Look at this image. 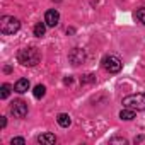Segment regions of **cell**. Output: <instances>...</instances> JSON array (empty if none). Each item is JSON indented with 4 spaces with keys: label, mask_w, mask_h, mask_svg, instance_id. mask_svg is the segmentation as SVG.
Wrapping results in <instances>:
<instances>
[{
    "label": "cell",
    "mask_w": 145,
    "mask_h": 145,
    "mask_svg": "<svg viewBox=\"0 0 145 145\" xmlns=\"http://www.w3.org/2000/svg\"><path fill=\"white\" fill-rule=\"evenodd\" d=\"M39 60H41V53H39V50L34 48V46L24 48V50H21V51L17 53V61H19L21 65H24V67H34V65L39 63Z\"/></svg>",
    "instance_id": "obj_1"
},
{
    "label": "cell",
    "mask_w": 145,
    "mask_h": 145,
    "mask_svg": "<svg viewBox=\"0 0 145 145\" xmlns=\"http://www.w3.org/2000/svg\"><path fill=\"white\" fill-rule=\"evenodd\" d=\"M123 108L143 111L145 109V94H130V96L123 97Z\"/></svg>",
    "instance_id": "obj_2"
},
{
    "label": "cell",
    "mask_w": 145,
    "mask_h": 145,
    "mask_svg": "<svg viewBox=\"0 0 145 145\" xmlns=\"http://www.w3.org/2000/svg\"><path fill=\"white\" fill-rule=\"evenodd\" d=\"M19 29H21L19 19H16L12 16H4L0 19V31H2V34H14Z\"/></svg>",
    "instance_id": "obj_3"
},
{
    "label": "cell",
    "mask_w": 145,
    "mask_h": 145,
    "mask_svg": "<svg viewBox=\"0 0 145 145\" xmlns=\"http://www.w3.org/2000/svg\"><path fill=\"white\" fill-rule=\"evenodd\" d=\"M103 67L109 72V74H118L121 70V60L118 56H114V55H108L103 60Z\"/></svg>",
    "instance_id": "obj_4"
},
{
    "label": "cell",
    "mask_w": 145,
    "mask_h": 145,
    "mask_svg": "<svg viewBox=\"0 0 145 145\" xmlns=\"http://www.w3.org/2000/svg\"><path fill=\"white\" fill-rule=\"evenodd\" d=\"M10 111H12V114H14L16 118H24V116L27 114V104H26L24 101L17 99V101H14V103H12Z\"/></svg>",
    "instance_id": "obj_5"
},
{
    "label": "cell",
    "mask_w": 145,
    "mask_h": 145,
    "mask_svg": "<svg viewBox=\"0 0 145 145\" xmlns=\"http://www.w3.org/2000/svg\"><path fill=\"white\" fill-rule=\"evenodd\" d=\"M68 60L72 61V65H80L84 60H86V53H84V50H80V48H74L70 51V55H68Z\"/></svg>",
    "instance_id": "obj_6"
},
{
    "label": "cell",
    "mask_w": 145,
    "mask_h": 145,
    "mask_svg": "<svg viewBox=\"0 0 145 145\" xmlns=\"http://www.w3.org/2000/svg\"><path fill=\"white\" fill-rule=\"evenodd\" d=\"M58 21H60V14H58L56 9H50V10H46V14H44V22H46V26L55 27V26L58 24Z\"/></svg>",
    "instance_id": "obj_7"
},
{
    "label": "cell",
    "mask_w": 145,
    "mask_h": 145,
    "mask_svg": "<svg viewBox=\"0 0 145 145\" xmlns=\"http://www.w3.org/2000/svg\"><path fill=\"white\" fill-rule=\"evenodd\" d=\"M29 80L27 79H19L16 84H14V91L16 92H19V94H24V92H27L29 91Z\"/></svg>",
    "instance_id": "obj_8"
},
{
    "label": "cell",
    "mask_w": 145,
    "mask_h": 145,
    "mask_svg": "<svg viewBox=\"0 0 145 145\" xmlns=\"http://www.w3.org/2000/svg\"><path fill=\"white\" fill-rule=\"evenodd\" d=\"M38 142L43 143V145H53V143L56 142V137H55L53 133H43V135L38 137Z\"/></svg>",
    "instance_id": "obj_9"
},
{
    "label": "cell",
    "mask_w": 145,
    "mask_h": 145,
    "mask_svg": "<svg viewBox=\"0 0 145 145\" xmlns=\"http://www.w3.org/2000/svg\"><path fill=\"white\" fill-rule=\"evenodd\" d=\"M56 121H58V125H60V126H63V128H68V126H70V123H72L70 116H68V114H65V113H60V114H58V118H56Z\"/></svg>",
    "instance_id": "obj_10"
},
{
    "label": "cell",
    "mask_w": 145,
    "mask_h": 145,
    "mask_svg": "<svg viewBox=\"0 0 145 145\" xmlns=\"http://www.w3.org/2000/svg\"><path fill=\"white\" fill-rule=\"evenodd\" d=\"M120 118L125 120V121H130L135 118V109H130V108H125L121 113H120Z\"/></svg>",
    "instance_id": "obj_11"
},
{
    "label": "cell",
    "mask_w": 145,
    "mask_h": 145,
    "mask_svg": "<svg viewBox=\"0 0 145 145\" xmlns=\"http://www.w3.org/2000/svg\"><path fill=\"white\" fill-rule=\"evenodd\" d=\"M44 33H46V22H38L34 26V36L41 38V36H44Z\"/></svg>",
    "instance_id": "obj_12"
},
{
    "label": "cell",
    "mask_w": 145,
    "mask_h": 145,
    "mask_svg": "<svg viewBox=\"0 0 145 145\" xmlns=\"http://www.w3.org/2000/svg\"><path fill=\"white\" fill-rule=\"evenodd\" d=\"M33 94H34V97H44V94H46V87L44 86H36L34 87V91H33Z\"/></svg>",
    "instance_id": "obj_13"
},
{
    "label": "cell",
    "mask_w": 145,
    "mask_h": 145,
    "mask_svg": "<svg viewBox=\"0 0 145 145\" xmlns=\"http://www.w3.org/2000/svg\"><path fill=\"white\" fill-rule=\"evenodd\" d=\"M9 94H10V86H9V84H4L2 89H0V97H2V99H7Z\"/></svg>",
    "instance_id": "obj_14"
},
{
    "label": "cell",
    "mask_w": 145,
    "mask_h": 145,
    "mask_svg": "<svg viewBox=\"0 0 145 145\" xmlns=\"http://www.w3.org/2000/svg\"><path fill=\"white\" fill-rule=\"evenodd\" d=\"M137 19H138L142 24H145V7H142V9L137 10Z\"/></svg>",
    "instance_id": "obj_15"
},
{
    "label": "cell",
    "mask_w": 145,
    "mask_h": 145,
    "mask_svg": "<svg viewBox=\"0 0 145 145\" xmlns=\"http://www.w3.org/2000/svg\"><path fill=\"white\" fill-rule=\"evenodd\" d=\"M10 143H12V145H24V143H26V140H24L22 137H16V138H12V140H10Z\"/></svg>",
    "instance_id": "obj_16"
},
{
    "label": "cell",
    "mask_w": 145,
    "mask_h": 145,
    "mask_svg": "<svg viewBox=\"0 0 145 145\" xmlns=\"http://www.w3.org/2000/svg\"><path fill=\"white\" fill-rule=\"evenodd\" d=\"M92 80H94V77H92V75H86V79L82 80V84H86V82H92Z\"/></svg>",
    "instance_id": "obj_17"
},
{
    "label": "cell",
    "mask_w": 145,
    "mask_h": 145,
    "mask_svg": "<svg viewBox=\"0 0 145 145\" xmlns=\"http://www.w3.org/2000/svg\"><path fill=\"white\" fill-rule=\"evenodd\" d=\"M116 142H120V143H126L125 138H113V140H111V143H116Z\"/></svg>",
    "instance_id": "obj_18"
},
{
    "label": "cell",
    "mask_w": 145,
    "mask_h": 145,
    "mask_svg": "<svg viewBox=\"0 0 145 145\" xmlns=\"http://www.w3.org/2000/svg\"><path fill=\"white\" fill-rule=\"evenodd\" d=\"M0 125H2V128H4V126L7 125V120H5V118H2V121H0Z\"/></svg>",
    "instance_id": "obj_19"
},
{
    "label": "cell",
    "mask_w": 145,
    "mask_h": 145,
    "mask_svg": "<svg viewBox=\"0 0 145 145\" xmlns=\"http://www.w3.org/2000/svg\"><path fill=\"white\" fill-rule=\"evenodd\" d=\"M65 84H72V77H67L65 79Z\"/></svg>",
    "instance_id": "obj_20"
}]
</instances>
